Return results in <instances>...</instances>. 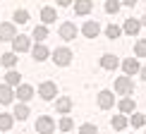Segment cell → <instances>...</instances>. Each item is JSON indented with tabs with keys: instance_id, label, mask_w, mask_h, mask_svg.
I'll use <instances>...</instances> for the list:
<instances>
[{
	"instance_id": "cell-1",
	"label": "cell",
	"mask_w": 146,
	"mask_h": 134,
	"mask_svg": "<svg viewBox=\"0 0 146 134\" xmlns=\"http://www.w3.org/2000/svg\"><path fill=\"white\" fill-rule=\"evenodd\" d=\"M50 55H53V62H55L58 67H67L72 62V50L70 48H55Z\"/></svg>"
},
{
	"instance_id": "cell-2",
	"label": "cell",
	"mask_w": 146,
	"mask_h": 134,
	"mask_svg": "<svg viewBox=\"0 0 146 134\" xmlns=\"http://www.w3.org/2000/svg\"><path fill=\"white\" fill-rule=\"evenodd\" d=\"M115 91H117L120 96H129L132 91H134V84H132V79L127 74L125 77H117V79H115Z\"/></svg>"
},
{
	"instance_id": "cell-3",
	"label": "cell",
	"mask_w": 146,
	"mask_h": 134,
	"mask_svg": "<svg viewBox=\"0 0 146 134\" xmlns=\"http://www.w3.org/2000/svg\"><path fill=\"white\" fill-rule=\"evenodd\" d=\"M38 96L43 101H53L58 96V86H55V82H41V86H38Z\"/></svg>"
},
{
	"instance_id": "cell-4",
	"label": "cell",
	"mask_w": 146,
	"mask_h": 134,
	"mask_svg": "<svg viewBox=\"0 0 146 134\" xmlns=\"http://www.w3.org/2000/svg\"><path fill=\"white\" fill-rule=\"evenodd\" d=\"M55 129V122H53V117H48V115H41L38 120H36V132L38 134H53Z\"/></svg>"
},
{
	"instance_id": "cell-5",
	"label": "cell",
	"mask_w": 146,
	"mask_h": 134,
	"mask_svg": "<svg viewBox=\"0 0 146 134\" xmlns=\"http://www.w3.org/2000/svg\"><path fill=\"white\" fill-rule=\"evenodd\" d=\"M12 48H15V53H27V50H31V38H29V36H19V34H17L15 38H12Z\"/></svg>"
},
{
	"instance_id": "cell-6",
	"label": "cell",
	"mask_w": 146,
	"mask_h": 134,
	"mask_svg": "<svg viewBox=\"0 0 146 134\" xmlns=\"http://www.w3.org/2000/svg\"><path fill=\"white\" fill-rule=\"evenodd\" d=\"M77 31H79V29L72 22H65L62 27H60V38H62V41H74L77 38Z\"/></svg>"
},
{
	"instance_id": "cell-7",
	"label": "cell",
	"mask_w": 146,
	"mask_h": 134,
	"mask_svg": "<svg viewBox=\"0 0 146 134\" xmlns=\"http://www.w3.org/2000/svg\"><path fill=\"white\" fill-rule=\"evenodd\" d=\"M15 96H17L22 103H29V101L34 98V86H29V84H19L17 91H15Z\"/></svg>"
},
{
	"instance_id": "cell-8",
	"label": "cell",
	"mask_w": 146,
	"mask_h": 134,
	"mask_svg": "<svg viewBox=\"0 0 146 134\" xmlns=\"http://www.w3.org/2000/svg\"><path fill=\"white\" fill-rule=\"evenodd\" d=\"M82 34L86 36V38H96V36L101 34V24H98V22H94V19H89V22L82 27Z\"/></svg>"
},
{
	"instance_id": "cell-9",
	"label": "cell",
	"mask_w": 146,
	"mask_h": 134,
	"mask_svg": "<svg viewBox=\"0 0 146 134\" xmlns=\"http://www.w3.org/2000/svg\"><path fill=\"white\" fill-rule=\"evenodd\" d=\"M115 105V94L113 91H101L98 94V108H103V110H108V108Z\"/></svg>"
},
{
	"instance_id": "cell-10",
	"label": "cell",
	"mask_w": 146,
	"mask_h": 134,
	"mask_svg": "<svg viewBox=\"0 0 146 134\" xmlns=\"http://www.w3.org/2000/svg\"><path fill=\"white\" fill-rule=\"evenodd\" d=\"M15 36H17L15 24H10V22H3V24H0V41H12Z\"/></svg>"
},
{
	"instance_id": "cell-11",
	"label": "cell",
	"mask_w": 146,
	"mask_h": 134,
	"mask_svg": "<svg viewBox=\"0 0 146 134\" xmlns=\"http://www.w3.org/2000/svg\"><path fill=\"white\" fill-rule=\"evenodd\" d=\"M31 55H34V60L43 62V60H48V55H50V50L46 48V43H36V46H31Z\"/></svg>"
},
{
	"instance_id": "cell-12",
	"label": "cell",
	"mask_w": 146,
	"mask_h": 134,
	"mask_svg": "<svg viewBox=\"0 0 146 134\" xmlns=\"http://www.w3.org/2000/svg\"><path fill=\"white\" fill-rule=\"evenodd\" d=\"M117 65H120V58L113 55V53H106V55L101 58V67H103V70H115Z\"/></svg>"
},
{
	"instance_id": "cell-13",
	"label": "cell",
	"mask_w": 146,
	"mask_h": 134,
	"mask_svg": "<svg viewBox=\"0 0 146 134\" xmlns=\"http://www.w3.org/2000/svg\"><path fill=\"white\" fill-rule=\"evenodd\" d=\"M139 29H141V22L134 19V17H129V19L125 22L122 31H125V34H129V36H137V34H139Z\"/></svg>"
},
{
	"instance_id": "cell-14",
	"label": "cell",
	"mask_w": 146,
	"mask_h": 134,
	"mask_svg": "<svg viewBox=\"0 0 146 134\" xmlns=\"http://www.w3.org/2000/svg\"><path fill=\"white\" fill-rule=\"evenodd\" d=\"M122 70H125L127 77H134V74H139V62H137L134 58H127L125 62H122Z\"/></svg>"
},
{
	"instance_id": "cell-15",
	"label": "cell",
	"mask_w": 146,
	"mask_h": 134,
	"mask_svg": "<svg viewBox=\"0 0 146 134\" xmlns=\"http://www.w3.org/2000/svg\"><path fill=\"white\" fill-rule=\"evenodd\" d=\"M12 98H15V91H12V86H7V84H0V103H3V105H7V103H12Z\"/></svg>"
},
{
	"instance_id": "cell-16",
	"label": "cell",
	"mask_w": 146,
	"mask_h": 134,
	"mask_svg": "<svg viewBox=\"0 0 146 134\" xmlns=\"http://www.w3.org/2000/svg\"><path fill=\"white\" fill-rule=\"evenodd\" d=\"M41 19H43V24L48 27V24H53L58 19V12H55V7H41Z\"/></svg>"
},
{
	"instance_id": "cell-17",
	"label": "cell",
	"mask_w": 146,
	"mask_h": 134,
	"mask_svg": "<svg viewBox=\"0 0 146 134\" xmlns=\"http://www.w3.org/2000/svg\"><path fill=\"white\" fill-rule=\"evenodd\" d=\"M91 10H94V3H91V0H77L74 3V12L77 15H89Z\"/></svg>"
},
{
	"instance_id": "cell-18",
	"label": "cell",
	"mask_w": 146,
	"mask_h": 134,
	"mask_svg": "<svg viewBox=\"0 0 146 134\" xmlns=\"http://www.w3.org/2000/svg\"><path fill=\"white\" fill-rule=\"evenodd\" d=\"M55 108H58V113L67 115V113L72 110V101L67 98V96H62V98H58V101H55Z\"/></svg>"
},
{
	"instance_id": "cell-19",
	"label": "cell",
	"mask_w": 146,
	"mask_h": 134,
	"mask_svg": "<svg viewBox=\"0 0 146 134\" xmlns=\"http://www.w3.org/2000/svg\"><path fill=\"white\" fill-rule=\"evenodd\" d=\"M5 84H7V86H19V84H22V74L15 72V70L7 72V74H5Z\"/></svg>"
},
{
	"instance_id": "cell-20",
	"label": "cell",
	"mask_w": 146,
	"mask_h": 134,
	"mask_svg": "<svg viewBox=\"0 0 146 134\" xmlns=\"http://www.w3.org/2000/svg\"><path fill=\"white\" fill-rule=\"evenodd\" d=\"M46 38H48V27H46V24L36 27V29H34V41H36V43H43Z\"/></svg>"
},
{
	"instance_id": "cell-21",
	"label": "cell",
	"mask_w": 146,
	"mask_h": 134,
	"mask_svg": "<svg viewBox=\"0 0 146 134\" xmlns=\"http://www.w3.org/2000/svg\"><path fill=\"white\" fill-rule=\"evenodd\" d=\"M15 120H27L29 117V105L27 103H19V105H15Z\"/></svg>"
},
{
	"instance_id": "cell-22",
	"label": "cell",
	"mask_w": 146,
	"mask_h": 134,
	"mask_svg": "<svg viewBox=\"0 0 146 134\" xmlns=\"http://www.w3.org/2000/svg\"><path fill=\"white\" fill-rule=\"evenodd\" d=\"M12 125H15V115H0V129L3 132H10L12 129Z\"/></svg>"
},
{
	"instance_id": "cell-23",
	"label": "cell",
	"mask_w": 146,
	"mask_h": 134,
	"mask_svg": "<svg viewBox=\"0 0 146 134\" xmlns=\"http://www.w3.org/2000/svg\"><path fill=\"white\" fill-rule=\"evenodd\" d=\"M134 108H137V103L132 101V98H122V101H120V113H122V115L134 113Z\"/></svg>"
},
{
	"instance_id": "cell-24",
	"label": "cell",
	"mask_w": 146,
	"mask_h": 134,
	"mask_svg": "<svg viewBox=\"0 0 146 134\" xmlns=\"http://www.w3.org/2000/svg\"><path fill=\"white\" fill-rule=\"evenodd\" d=\"M17 60H19V58H17V53H5V55L0 58V65H5V67H15Z\"/></svg>"
},
{
	"instance_id": "cell-25",
	"label": "cell",
	"mask_w": 146,
	"mask_h": 134,
	"mask_svg": "<svg viewBox=\"0 0 146 134\" xmlns=\"http://www.w3.org/2000/svg\"><path fill=\"white\" fill-rule=\"evenodd\" d=\"M110 125H113V129H125V127H127V125H129V120H127V117H125V115H115V117H113V122H110Z\"/></svg>"
},
{
	"instance_id": "cell-26",
	"label": "cell",
	"mask_w": 146,
	"mask_h": 134,
	"mask_svg": "<svg viewBox=\"0 0 146 134\" xmlns=\"http://www.w3.org/2000/svg\"><path fill=\"white\" fill-rule=\"evenodd\" d=\"M134 53H137V58H146V38H139L134 43Z\"/></svg>"
},
{
	"instance_id": "cell-27",
	"label": "cell",
	"mask_w": 146,
	"mask_h": 134,
	"mask_svg": "<svg viewBox=\"0 0 146 134\" xmlns=\"http://www.w3.org/2000/svg\"><path fill=\"white\" fill-rule=\"evenodd\" d=\"M12 19H15V24H27V22H29V12H27V10H17Z\"/></svg>"
},
{
	"instance_id": "cell-28",
	"label": "cell",
	"mask_w": 146,
	"mask_h": 134,
	"mask_svg": "<svg viewBox=\"0 0 146 134\" xmlns=\"http://www.w3.org/2000/svg\"><path fill=\"white\" fill-rule=\"evenodd\" d=\"M72 125H74V122H72V117H67V115H62V117H60V122H58V127H60L62 132H70Z\"/></svg>"
},
{
	"instance_id": "cell-29",
	"label": "cell",
	"mask_w": 146,
	"mask_h": 134,
	"mask_svg": "<svg viewBox=\"0 0 146 134\" xmlns=\"http://www.w3.org/2000/svg\"><path fill=\"white\" fill-rule=\"evenodd\" d=\"M120 10V0H106V12L108 15H115Z\"/></svg>"
},
{
	"instance_id": "cell-30",
	"label": "cell",
	"mask_w": 146,
	"mask_h": 134,
	"mask_svg": "<svg viewBox=\"0 0 146 134\" xmlns=\"http://www.w3.org/2000/svg\"><path fill=\"white\" fill-rule=\"evenodd\" d=\"M129 125H132V127H137V129H139V127H144V125H146V115H132Z\"/></svg>"
},
{
	"instance_id": "cell-31",
	"label": "cell",
	"mask_w": 146,
	"mask_h": 134,
	"mask_svg": "<svg viewBox=\"0 0 146 134\" xmlns=\"http://www.w3.org/2000/svg\"><path fill=\"white\" fill-rule=\"evenodd\" d=\"M79 134H98V127L91 125V122H86V125L79 127Z\"/></svg>"
},
{
	"instance_id": "cell-32",
	"label": "cell",
	"mask_w": 146,
	"mask_h": 134,
	"mask_svg": "<svg viewBox=\"0 0 146 134\" xmlns=\"http://www.w3.org/2000/svg\"><path fill=\"white\" fill-rule=\"evenodd\" d=\"M120 31H122V29H120L117 24H110V27L106 29V36H108V38H117V36H120Z\"/></svg>"
},
{
	"instance_id": "cell-33",
	"label": "cell",
	"mask_w": 146,
	"mask_h": 134,
	"mask_svg": "<svg viewBox=\"0 0 146 134\" xmlns=\"http://www.w3.org/2000/svg\"><path fill=\"white\" fill-rule=\"evenodd\" d=\"M55 3L60 5V7H67V5H72V0H55Z\"/></svg>"
},
{
	"instance_id": "cell-34",
	"label": "cell",
	"mask_w": 146,
	"mask_h": 134,
	"mask_svg": "<svg viewBox=\"0 0 146 134\" xmlns=\"http://www.w3.org/2000/svg\"><path fill=\"white\" fill-rule=\"evenodd\" d=\"M122 5H127V7H134V5H137V0H122Z\"/></svg>"
},
{
	"instance_id": "cell-35",
	"label": "cell",
	"mask_w": 146,
	"mask_h": 134,
	"mask_svg": "<svg viewBox=\"0 0 146 134\" xmlns=\"http://www.w3.org/2000/svg\"><path fill=\"white\" fill-rule=\"evenodd\" d=\"M139 74H141V79H144V82H146V65L141 67V70H139Z\"/></svg>"
},
{
	"instance_id": "cell-36",
	"label": "cell",
	"mask_w": 146,
	"mask_h": 134,
	"mask_svg": "<svg viewBox=\"0 0 146 134\" xmlns=\"http://www.w3.org/2000/svg\"><path fill=\"white\" fill-rule=\"evenodd\" d=\"M141 27H146V15H144V22H141Z\"/></svg>"
},
{
	"instance_id": "cell-37",
	"label": "cell",
	"mask_w": 146,
	"mask_h": 134,
	"mask_svg": "<svg viewBox=\"0 0 146 134\" xmlns=\"http://www.w3.org/2000/svg\"><path fill=\"white\" fill-rule=\"evenodd\" d=\"M144 134H146V132H144Z\"/></svg>"
}]
</instances>
